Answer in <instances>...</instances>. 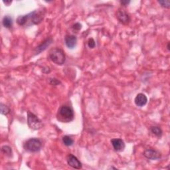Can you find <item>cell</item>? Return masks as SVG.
Masks as SVG:
<instances>
[{"label": "cell", "instance_id": "8992f818", "mask_svg": "<svg viewBox=\"0 0 170 170\" xmlns=\"http://www.w3.org/2000/svg\"><path fill=\"white\" fill-rule=\"evenodd\" d=\"M67 163L73 168L80 169L82 168V163L77 159V157L72 154H69L67 157Z\"/></svg>", "mask_w": 170, "mask_h": 170}, {"label": "cell", "instance_id": "277c9868", "mask_svg": "<svg viewBox=\"0 0 170 170\" xmlns=\"http://www.w3.org/2000/svg\"><path fill=\"white\" fill-rule=\"evenodd\" d=\"M27 124L29 128L34 130H37L42 127V121L33 113L28 111L27 112Z\"/></svg>", "mask_w": 170, "mask_h": 170}, {"label": "cell", "instance_id": "6da1fadb", "mask_svg": "<svg viewBox=\"0 0 170 170\" xmlns=\"http://www.w3.org/2000/svg\"><path fill=\"white\" fill-rule=\"evenodd\" d=\"M57 119L62 122L68 123L74 119V112L70 107L64 105L58 110Z\"/></svg>", "mask_w": 170, "mask_h": 170}, {"label": "cell", "instance_id": "7402d4cb", "mask_svg": "<svg viewBox=\"0 0 170 170\" xmlns=\"http://www.w3.org/2000/svg\"><path fill=\"white\" fill-rule=\"evenodd\" d=\"M130 3V1H128V0H122V1H120V4L123 5H127Z\"/></svg>", "mask_w": 170, "mask_h": 170}, {"label": "cell", "instance_id": "ba28073f", "mask_svg": "<svg viewBox=\"0 0 170 170\" xmlns=\"http://www.w3.org/2000/svg\"><path fill=\"white\" fill-rule=\"evenodd\" d=\"M111 144H112L114 149L116 151H122L125 148V144L122 139L119 138H114L111 140Z\"/></svg>", "mask_w": 170, "mask_h": 170}, {"label": "cell", "instance_id": "9a60e30c", "mask_svg": "<svg viewBox=\"0 0 170 170\" xmlns=\"http://www.w3.org/2000/svg\"><path fill=\"white\" fill-rule=\"evenodd\" d=\"M63 142L66 146H71L74 144V140L69 136H64L63 138Z\"/></svg>", "mask_w": 170, "mask_h": 170}, {"label": "cell", "instance_id": "d6986e66", "mask_svg": "<svg viewBox=\"0 0 170 170\" xmlns=\"http://www.w3.org/2000/svg\"><path fill=\"white\" fill-rule=\"evenodd\" d=\"M88 45L91 49H94L95 47V46H96V43H95L94 40L92 38L89 39L88 41Z\"/></svg>", "mask_w": 170, "mask_h": 170}, {"label": "cell", "instance_id": "9c48e42d", "mask_svg": "<svg viewBox=\"0 0 170 170\" xmlns=\"http://www.w3.org/2000/svg\"><path fill=\"white\" fill-rule=\"evenodd\" d=\"M134 102L136 106L142 107L146 104L148 102V98L144 94L139 93L137 94L136 97Z\"/></svg>", "mask_w": 170, "mask_h": 170}, {"label": "cell", "instance_id": "cb8c5ba5", "mask_svg": "<svg viewBox=\"0 0 170 170\" xmlns=\"http://www.w3.org/2000/svg\"><path fill=\"white\" fill-rule=\"evenodd\" d=\"M168 49L169 50V43H168Z\"/></svg>", "mask_w": 170, "mask_h": 170}, {"label": "cell", "instance_id": "7a4b0ae2", "mask_svg": "<svg viewBox=\"0 0 170 170\" xmlns=\"http://www.w3.org/2000/svg\"><path fill=\"white\" fill-rule=\"evenodd\" d=\"M49 58L57 65H63L66 61V56L63 50L60 48L51 49L49 54Z\"/></svg>", "mask_w": 170, "mask_h": 170}, {"label": "cell", "instance_id": "ac0fdd59", "mask_svg": "<svg viewBox=\"0 0 170 170\" xmlns=\"http://www.w3.org/2000/svg\"><path fill=\"white\" fill-rule=\"evenodd\" d=\"M158 3L161 5L162 7L169 9L170 7V1L169 0H162V1H158Z\"/></svg>", "mask_w": 170, "mask_h": 170}, {"label": "cell", "instance_id": "52a82bcc", "mask_svg": "<svg viewBox=\"0 0 170 170\" xmlns=\"http://www.w3.org/2000/svg\"><path fill=\"white\" fill-rule=\"evenodd\" d=\"M117 18L124 25H127L130 21V17L128 13H126V11L124 10H120L117 12Z\"/></svg>", "mask_w": 170, "mask_h": 170}, {"label": "cell", "instance_id": "2e32d148", "mask_svg": "<svg viewBox=\"0 0 170 170\" xmlns=\"http://www.w3.org/2000/svg\"><path fill=\"white\" fill-rule=\"evenodd\" d=\"M1 151L5 155L10 157L12 155L11 148L8 146H4L1 148Z\"/></svg>", "mask_w": 170, "mask_h": 170}, {"label": "cell", "instance_id": "3957f363", "mask_svg": "<svg viewBox=\"0 0 170 170\" xmlns=\"http://www.w3.org/2000/svg\"><path fill=\"white\" fill-rule=\"evenodd\" d=\"M24 149L29 152H37L42 148V142L37 138H31L23 145Z\"/></svg>", "mask_w": 170, "mask_h": 170}, {"label": "cell", "instance_id": "4fadbf2b", "mask_svg": "<svg viewBox=\"0 0 170 170\" xmlns=\"http://www.w3.org/2000/svg\"><path fill=\"white\" fill-rule=\"evenodd\" d=\"M2 24L5 28L10 29L13 25V19H12V18L10 16L6 15V16L3 18Z\"/></svg>", "mask_w": 170, "mask_h": 170}, {"label": "cell", "instance_id": "8fae6325", "mask_svg": "<svg viewBox=\"0 0 170 170\" xmlns=\"http://www.w3.org/2000/svg\"><path fill=\"white\" fill-rule=\"evenodd\" d=\"M52 42V39L51 38H49L47 40H45V41L43 42L42 44H41L39 46V47L36 48L35 51V55L40 54L42 51H45V49L47 48V47H49V46L51 44Z\"/></svg>", "mask_w": 170, "mask_h": 170}, {"label": "cell", "instance_id": "30bf717a", "mask_svg": "<svg viewBox=\"0 0 170 170\" xmlns=\"http://www.w3.org/2000/svg\"><path fill=\"white\" fill-rule=\"evenodd\" d=\"M64 41H65V44L68 48L73 49L76 45L77 39L75 35H68L65 37Z\"/></svg>", "mask_w": 170, "mask_h": 170}, {"label": "cell", "instance_id": "5b68a950", "mask_svg": "<svg viewBox=\"0 0 170 170\" xmlns=\"http://www.w3.org/2000/svg\"><path fill=\"white\" fill-rule=\"evenodd\" d=\"M144 156L146 158L151 160H157L161 158L162 155L160 153V151L154 150L153 148H148L144 151Z\"/></svg>", "mask_w": 170, "mask_h": 170}, {"label": "cell", "instance_id": "e0dca14e", "mask_svg": "<svg viewBox=\"0 0 170 170\" xmlns=\"http://www.w3.org/2000/svg\"><path fill=\"white\" fill-rule=\"evenodd\" d=\"M0 109H1V113L3 115H7L10 112V108L3 103H1V104H0Z\"/></svg>", "mask_w": 170, "mask_h": 170}, {"label": "cell", "instance_id": "7c38bea8", "mask_svg": "<svg viewBox=\"0 0 170 170\" xmlns=\"http://www.w3.org/2000/svg\"><path fill=\"white\" fill-rule=\"evenodd\" d=\"M30 19V13L25 15H21L19 16L17 19V23L20 26H23L26 25Z\"/></svg>", "mask_w": 170, "mask_h": 170}, {"label": "cell", "instance_id": "5bb4252c", "mask_svg": "<svg viewBox=\"0 0 170 170\" xmlns=\"http://www.w3.org/2000/svg\"><path fill=\"white\" fill-rule=\"evenodd\" d=\"M150 130L151 132L153 134L156 136L157 137L160 138L162 136V130L160 127H157V126H151Z\"/></svg>", "mask_w": 170, "mask_h": 170}, {"label": "cell", "instance_id": "44dd1931", "mask_svg": "<svg viewBox=\"0 0 170 170\" xmlns=\"http://www.w3.org/2000/svg\"><path fill=\"white\" fill-rule=\"evenodd\" d=\"M81 28H82V25L80 24L79 23H75V24L73 25V29H75V30L79 31V30H80Z\"/></svg>", "mask_w": 170, "mask_h": 170}, {"label": "cell", "instance_id": "603a6c76", "mask_svg": "<svg viewBox=\"0 0 170 170\" xmlns=\"http://www.w3.org/2000/svg\"><path fill=\"white\" fill-rule=\"evenodd\" d=\"M3 2H4L6 5L8 6V5H10L11 4L12 1H10V0H5V1H3Z\"/></svg>", "mask_w": 170, "mask_h": 170}, {"label": "cell", "instance_id": "ffe728a7", "mask_svg": "<svg viewBox=\"0 0 170 170\" xmlns=\"http://www.w3.org/2000/svg\"><path fill=\"white\" fill-rule=\"evenodd\" d=\"M49 82H50L51 85L54 86H57L61 83L60 81H58V80L56 79H51L50 80H49Z\"/></svg>", "mask_w": 170, "mask_h": 170}]
</instances>
